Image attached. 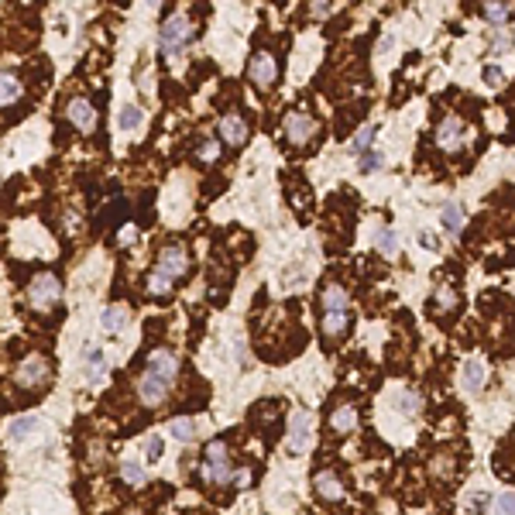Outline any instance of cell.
<instances>
[{
    "mask_svg": "<svg viewBox=\"0 0 515 515\" xmlns=\"http://www.w3.org/2000/svg\"><path fill=\"white\" fill-rule=\"evenodd\" d=\"M21 93H25V86H21V79H18L14 73H0V107L18 103Z\"/></svg>",
    "mask_w": 515,
    "mask_h": 515,
    "instance_id": "ffe728a7",
    "label": "cell"
},
{
    "mask_svg": "<svg viewBox=\"0 0 515 515\" xmlns=\"http://www.w3.org/2000/svg\"><path fill=\"white\" fill-rule=\"evenodd\" d=\"M192 433H196L192 419H175V423H172V436H175V440H189Z\"/></svg>",
    "mask_w": 515,
    "mask_h": 515,
    "instance_id": "ab89813d",
    "label": "cell"
},
{
    "mask_svg": "<svg viewBox=\"0 0 515 515\" xmlns=\"http://www.w3.org/2000/svg\"><path fill=\"white\" fill-rule=\"evenodd\" d=\"M436 145H440L443 151H457V148L464 145V121L453 117V114H447V117L440 121V127H436Z\"/></svg>",
    "mask_w": 515,
    "mask_h": 515,
    "instance_id": "7c38bea8",
    "label": "cell"
},
{
    "mask_svg": "<svg viewBox=\"0 0 515 515\" xmlns=\"http://www.w3.org/2000/svg\"><path fill=\"white\" fill-rule=\"evenodd\" d=\"M100 323H103V330H107V334H117V330H124V327L131 323V310H127V306H121V303H114V306H107V310H103Z\"/></svg>",
    "mask_w": 515,
    "mask_h": 515,
    "instance_id": "ac0fdd59",
    "label": "cell"
},
{
    "mask_svg": "<svg viewBox=\"0 0 515 515\" xmlns=\"http://www.w3.org/2000/svg\"><path fill=\"white\" fill-rule=\"evenodd\" d=\"M491 515H515V494L512 491H501L498 498H491Z\"/></svg>",
    "mask_w": 515,
    "mask_h": 515,
    "instance_id": "83f0119b",
    "label": "cell"
},
{
    "mask_svg": "<svg viewBox=\"0 0 515 515\" xmlns=\"http://www.w3.org/2000/svg\"><path fill=\"white\" fill-rule=\"evenodd\" d=\"M148 292H151V296H165V292H172V279H165L162 272H151V275H148Z\"/></svg>",
    "mask_w": 515,
    "mask_h": 515,
    "instance_id": "d6a6232c",
    "label": "cell"
},
{
    "mask_svg": "<svg viewBox=\"0 0 515 515\" xmlns=\"http://www.w3.org/2000/svg\"><path fill=\"white\" fill-rule=\"evenodd\" d=\"M357 165H361V172H378L381 165H385V158H381V151H375V148H368L364 155H357Z\"/></svg>",
    "mask_w": 515,
    "mask_h": 515,
    "instance_id": "f1b7e54d",
    "label": "cell"
},
{
    "mask_svg": "<svg viewBox=\"0 0 515 515\" xmlns=\"http://www.w3.org/2000/svg\"><path fill=\"white\" fill-rule=\"evenodd\" d=\"M38 429V419L35 416H21V419H14L11 426H8V436L11 440H25L28 433H35Z\"/></svg>",
    "mask_w": 515,
    "mask_h": 515,
    "instance_id": "484cf974",
    "label": "cell"
},
{
    "mask_svg": "<svg viewBox=\"0 0 515 515\" xmlns=\"http://www.w3.org/2000/svg\"><path fill=\"white\" fill-rule=\"evenodd\" d=\"M286 138H289L292 145L313 141V138H316V121H313L310 114H303V110L289 114V117H286Z\"/></svg>",
    "mask_w": 515,
    "mask_h": 515,
    "instance_id": "9c48e42d",
    "label": "cell"
},
{
    "mask_svg": "<svg viewBox=\"0 0 515 515\" xmlns=\"http://www.w3.org/2000/svg\"><path fill=\"white\" fill-rule=\"evenodd\" d=\"M213 155H216V141H206V138H203V145H199V158H203V162H210Z\"/></svg>",
    "mask_w": 515,
    "mask_h": 515,
    "instance_id": "60d3db41",
    "label": "cell"
},
{
    "mask_svg": "<svg viewBox=\"0 0 515 515\" xmlns=\"http://www.w3.org/2000/svg\"><path fill=\"white\" fill-rule=\"evenodd\" d=\"M247 76H251V83H254V86H265V90H268V86L279 79V62H275V55H272V52H265V49L251 52Z\"/></svg>",
    "mask_w": 515,
    "mask_h": 515,
    "instance_id": "277c9868",
    "label": "cell"
},
{
    "mask_svg": "<svg viewBox=\"0 0 515 515\" xmlns=\"http://www.w3.org/2000/svg\"><path fill=\"white\" fill-rule=\"evenodd\" d=\"M313 14H330V4H313Z\"/></svg>",
    "mask_w": 515,
    "mask_h": 515,
    "instance_id": "7bdbcfd3",
    "label": "cell"
},
{
    "mask_svg": "<svg viewBox=\"0 0 515 515\" xmlns=\"http://www.w3.org/2000/svg\"><path fill=\"white\" fill-rule=\"evenodd\" d=\"M83 361H86V381H90V385H100L103 375H107L103 347H100V344H86V347H83Z\"/></svg>",
    "mask_w": 515,
    "mask_h": 515,
    "instance_id": "5bb4252c",
    "label": "cell"
},
{
    "mask_svg": "<svg viewBox=\"0 0 515 515\" xmlns=\"http://www.w3.org/2000/svg\"><path fill=\"white\" fill-rule=\"evenodd\" d=\"M323 337L334 340V337H344L351 330V313H323V323H320Z\"/></svg>",
    "mask_w": 515,
    "mask_h": 515,
    "instance_id": "d6986e66",
    "label": "cell"
},
{
    "mask_svg": "<svg viewBox=\"0 0 515 515\" xmlns=\"http://www.w3.org/2000/svg\"><path fill=\"white\" fill-rule=\"evenodd\" d=\"M148 375H155L158 381H165V385H172L175 378H179V357L168 351V347H158V351H151L148 354V368H145Z\"/></svg>",
    "mask_w": 515,
    "mask_h": 515,
    "instance_id": "8992f818",
    "label": "cell"
},
{
    "mask_svg": "<svg viewBox=\"0 0 515 515\" xmlns=\"http://www.w3.org/2000/svg\"><path fill=\"white\" fill-rule=\"evenodd\" d=\"M481 79H484L488 86H501V83H505V69H501V66H484V69H481Z\"/></svg>",
    "mask_w": 515,
    "mask_h": 515,
    "instance_id": "74e56055",
    "label": "cell"
},
{
    "mask_svg": "<svg viewBox=\"0 0 515 515\" xmlns=\"http://www.w3.org/2000/svg\"><path fill=\"white\" fill-rule=\"evenodd\" d=\"M310 440H313V416L296 412V416H292V426H289V453H292V457H303V453L310 450Z\"/></svg>",
    "mask_w": 515,
    "mask_h": 515,
    "instance_id": "52a82bcc",
    "label": "cell"
},
{
    "mask_svg": "<svg viewBox=\"0 0 515 515\" xmlns=\"http://www.w3.org/2000/svg\"><path fill=\"white\" fill-rule=\"evenodd\" d=\"M66 117H69L73 127H79V131H86V134L97 127V107H93L86 97H73V100L66 103Z\"/></svg>",
    "mask_w": 515,
    "mask_h": 515,
    "instance_id": "ba28073f",
    "label": "cell"
},
{
    "mask_svg": "<svg viewBox=\"0 0 515 515\" xmlns=\"http://www.w3.org/2000/svg\"><path fill=\"white\" fill-rule=\"evenodd\" d=\"M429 470H433L436 477H450V474H453V457H443V453H436V457L429 460Z\"/></svg>",
    "mask_w": 515,
    "mask_h": 515,
    "instance_id": "d590c367",
    "label": "cell"
},
{
    "mask_svg": "<svg viewBox=\"0 0 515 515\" xmlns=\"http://www.w3.org/2000/svg\"><path fill=\"white\" fill-rule=\"evenodd\" d=\"M320 303H323V313H347V306H351V292H347L340 282H327V286H323Z\"/></svg>",
    "mask_w": 515,
    "mask_h": 515,
    "instance_id": "9a60e30c",
    "label": "cell"
},
{
    "mask_svg": "<svg viewBox=\"0 0 515 515\" xmlns=\"http://www.w3.org/2000/svg\"><path fill=\"white\" fill-rule=\"evenodd\" d=\"M313 491H316L323 501H344V494H347L344 481H340V477H337V470H330V467L316 470V477H313Z\"/></svg>",
    "mask_w": 515,
    "mask_h": 515,
    "instance_id": "8fae6325",
    "label": "cell"
},
{
    "mask_svg": "<svg viewBox=\"0 0 515 515\" xmlns=\"http://www.w3.org/2000/svg\"><path fill=\"white\" fill-rule=\"evenodd\" d=\"M216 131H220V141L230 145V148H240V145L247 141V121L237 117V114H223Z\"/></svg>",
    "mask_w": 515,
    "mask_h": 515,
    "instance_id": "4fadbf2b",
    "label": "cell"
},
{
    "mask_svg": "<svg viewBox=\"0 0 515 515\" xmlns=\"http://www.w3.org/2000/svg\"><path fill=\"white\" fill-rule=\"evenodd\" d=\"M375 134H378V127H375V124H364V127L354 134V141H351V151H354V155H364V151L371 148Z\"/></svg>",
    "mask_w": 515,
    "mask_h": 515,
    "instance_id": "cb8c5ba5",
    "label": "cell"
},
{
    "mask_svg": "<svg viewBox=\"0 0 515 515\" xmlns=\"http://www.w3.org/2000/svg\"><path fill=\"white\" fill-rule=\"evenodd\" d=\"M52 378V364H49V357H42V354H28L21 364H18V371H14V381L21 385V388H38V385H45Z\"/></svg>",
    "mask_w": 515,
    "mask_h": 515,
    "instance_id": "3957f363",
    "label": "cell"
},
{
    "mask_svg": "<svg viewBox=\"0 0 515 515\" xmlns=\"http://www.w3.org/2000/svg\"><path fill=\"white\" fill-rule=\"evenodd\" d=\"M419 244H423V247H429V251H436V244H440V240H436V234H429V230H426V234H419Z\"/></svg>",
    "mask_w": 515,
    "mask_h": 515,
    "instance_id": "b9f144b4",
    "label": "cell"
},
{
    "mask_svg": "<svg viewBox=\"0 0 515 515\" xmlns=\"http://www.w3.org/2000/svg\"><path fill=\"white\" fill-rule=\"evenodd\" d=\"M433 303L440 306V310H457V289H450V286H440L436 292H433Z\"/></svg>",
    "mask_w": 515,
    "mask_h": 515,
    "instance_id": "f546056e",
    "label": "cell"
},
{
    "mask_svg": "<svg viewBox=\"0 0 515 515\" xmlns=\"http://www.w3.org/2000/svg\"><path fill=\"white\" fill-rule=\"evenodd\" d=\"M141 121H145L141 107L124 103V107H121V117H117V127H121V131H138V127H141Z\"/></svg>",
    "mask_w": 515,
    "mask_h": 515,
    "instance_id": "7402d4cb",
    "label": "cell"
},
{
    "mask_svg": "<svg viewBox=\"0 0 515 515\" xmlns=\"http://www.w3.org/2000/svg\"><path fill=\"white\" fill-rule=\"evenodd\" d=\"M375 244H378V251H381V254H388V258H395V254H399V234H395V230H388V227L375 234Z\"/></svg>",
    "mask_w": 515,
    "mask_h": 515,
    "instance_id": "d4e9b609",
    "label": "cell"
},
{
    "mask_svg": "<svg viewBox=\"0 0 515 515\" xmlns=\"http://www.w3.org/2000/svg\"><path fill=\"white\" fill-rule=\"evenodd\" d=\"M121 477H124L127 484H145V467H141L138 460H124V464H121Z\"/></svg>",
    "mask_w": 515,
    "mask_h": 515,
    "instance_id": "1f68e13d",
    "label": "cell"
},
{
    "mask_svg": "<svg viewBox=\"0 0 515 515\" xmlns=\"http://www.w3.org/2000/svg\"><path fill=\"white\" fill-rule=\"evenodd\" d=\"M330 429H334L337 436H347V433H354V429H357V405H354V402H344V405H337V409L330 412Z\"/></svg>",
    "mask_w": 515,
    "mask_h": 515,
    "instance_id": "2e32d148",
    "label": "cell"
},
{
    "mask_svg": "<svg viewBox=\"0 0 515 515\" xmlns=\"http://www.w3.org/2000/svg\"><path fill=\"white\" fill-rule=\"evenodd\" d=\"M216 460H230V450H227V443H223V440L206 443V464H216Z\"/></svg>",
    "mask_w": 515,
    "mask_h": 515,
    "instance_id": "e575fe53",
    "label": "cell"
},
{
    "mask_svg": "<svg viewBox=\"0 0 515 515\" xmlns=\"http://www.w3.org/2000/svg\"><path fill=\"white\" fill-rule=\"evenodd\" d=\"M186 268H189V254H186V247L182 244H165L162 251H158V268L155 272H162L165 279H182L186 275Z\"/></svg>",
    "mask_w": 515,
    "mask_h": 515,
    "instance_id": "5b68a950",
    "label": "cell"
},
{
    "mask_svg": "<svg viewBox=\"0 0 515 515\" xmlns=\"http://www.w3.org/2000/svg\"><path fill=\"white\" fill-rule=\"evenodd\" d=\"M138 399H141V405H145V409H158V405L168 399V385L145 371V375L138 378Z\"/></svg>",
    "mask_w": 515,
    "mask_h": 515,
    "instance_id": "30bf717a",
    "label": "cell"
},
{
    "mask_svg": "<svg viewBox=\"0 0 515 515\" xmlns=\"http://www.w3.org/2000/svg\"><path fill=\"white\" fill-rule=\"evenodd\" d=\"M59 296H62V286H59V279H55L52 272L35 275L32 286H28V299H32L35 310H52V306L59 303Z\"/></svg>",
    "mask_w": 515,
    "mask_h": 515,
    "instance_id": "7a4b0ae2",
    "label": "cell"
},
{
    "mask_svg": "<svg viewBox=\"0 0 515 515\" xmlns=\"http://www.w3.org/2000/svg\"><path fill=\"white\" fill-rule=\"evenodd\" d=\"M419 405H423V395H419L416 388H405V392H402V399H399V409H402L405 416H416V412H419Z\"/></svg>",
    "mask_w": 515,
    "mask_h": 515,
    "instance_id": "4dcf8cb0",
    "label": "cell"
},
{
    "mask_svg": "<svg viewBox=\"0 0 515 515\" xmlns=\"http://www.w3.org/2000/svg\"><path fill=\"white\" fill-rule=\"evenodd\" d=\"M203 477H206L210 484H230V481H234V467H230V460L203 464Z\"/></svg>",
    "mask_w": 515,
    "mask_h": 515,
    "instance_id": "44dd1931",
    "label": "cell"
},
{
    "mask_svg": "<svg viewBox=\"0 0 515 515\" xmlns=\"http://www.w3.org/2000/svg\"><path fill=\"white\" fill-rule=\"evenodd\" d=\"M440 220H443V227H447L453 237L464 230V210H460L457 203H447V206H443V213H440Z\"/></svg>",
    "mask_w": 515,
    "mask_h": 515,
    "instance_id": "603a6c76",
    "label": "cell"
},
{
    "mask_svg": "<svg viewBox=\"0 0 515 515\" xmlns=\"http://www.w3.org/2000/svg\"><path fill=\"white\" fill-rule=\"evenodd\" d=\"M162 453H165V440H162V436H148V443H145V460L155 464V460H162Z\"/></svg>",
    "mask_w": 515,
    "mask_h": 515,
    "instance_id": "836d02e7",
    "label": "cell"
},
{
    "mask_svg": "<svg viewBox=\"0 0 515 515\" xmlns=\"http://www.w3.org/2000/svg\"><path fill=\"white\" fill-rule=\"evenodd\" d=\"M481 14H484L491 25H508L512 8H508V4H484V8H481Z\"/></svg>",
    "mask_w": 515,
    "mask_h": 515,
    "instance_id": "4316f807",
    "label": "cell"
},
{
    "mask_svg": "<svg viewBox=\"0 0 515 515\" xmlns=\"http://www.w3.org/2000/svg\"><path fill=\"white\" fill-rule=\"evenodd\" d=\"M192 42V25L186 14H172L162 21V32H158V49L165 59H179L186 52V45Z\"/></svg>",
    "mask_w": 515,
    "mask_h": 515,
    "instance_id": "6da1fadb",
    "label": "cell"
},
{
    "mask_svg": "<svg viewBox=\"0 0 515 515\" xmlns=\"http://www.w3.org/2000/svg\"><path fill=\"white\" fill-rule=\"evenodd\" d=\"M512 52V32L505 28V35H494V45H491V55H508Z\"/></svg>",
    "mask_w": 515,
    "mask_h": 515,
    "instance_id": "f35d334b",
    "label": "cell"
},
{
    "mask_svg": "<svg viewBox=\"0 0 515 515\" xmlns=\"http://www.w3.org/2000/svg\"><path fill=\"white\" fill-rule=\"evenodd\" d=\"M460 381H464V388H467V392H481V388H484V381H488V368H484V361H477V357L464 361V368H460Z\"/></svg>",
    "mask_w": 515,
    "mask_h": 515,
    "instance_id": "e0dca14e",
    "label": "cell"
},
{
    "mask_svg": "<svg viewBox=\"0 0 515 515\" xmlns=\"http://www.w3.org/2000/svg\"><path fill=\"white\" fill-rule=\"evenodd\" d=\"M488 505H491V494H488V491H474V494H470V501H467V508H470L474 515H484V512H488Z\"/></svg>",
    "mask_w": 515,
    "mask_h": 515,
    "instance_id": "8d00e7d4",
    "label": "cell"
}]
</instances>
